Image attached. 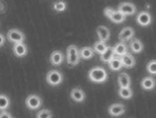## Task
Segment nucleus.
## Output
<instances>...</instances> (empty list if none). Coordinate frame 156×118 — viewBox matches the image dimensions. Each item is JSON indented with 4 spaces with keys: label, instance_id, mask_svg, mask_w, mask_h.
<instances>
[{
    "label": "nucleus",
    "instance_id": "1",
    "mask_svg": "<svg viewBox=\"0 0 156 118\" xmlns=\"http://www.w3.org/2000/svg\"><path fill=\"white\" fill-rule=\"evenodd\" d=\"M88 78L93 82H97V84H103L107 80L108 74L106 69L103 67H94L91 68L88 72Z\"/></svg>",
    "mask_w": 156,
    "mask_h": 118
},
{
    "label": "nucleus",
    "instance_id": "2",
    "mask_svg": "<svg viewBox=\"0 0 156 118\" xmlns=\"http://www.w3.org/2000/svg\"><path fill=\"white\" fill-rule=\"evenodd\" d=\"M80 55H79V49L76 45H70L67 47L66 51V60L69 66H77L80 61Z\"/></svg>",
    "mask_w": 156,
    "mask_h": 118
},
{
    "label": "nucleus",
    "instance_id": "3",
    "mask_svg": "<svg viewBox=\"0 0 156 118\" xmlns=\"http://www.w3.org/2000/svg\"><path fill=\"white\" fill-rule=\"evenodd\" d=\"M46 80L50 86H59L64 80V76L58 69H52V70L48 71V74L46 76Z\"/></svg>",
    "mask_w": 156,
    "mask_h": 118
},
{
    "label": "nucleus",
    "instance_id": "4",
    "mask_svg": "<svg viewBox=\"0 0 156 118\" xmlns=\"http://www.w3.org/2000/svg\"><path fill=\"white\" fill-rule=\"evenodd\" d=\"M7 38L10 43H19L25 41V33L18 29H10L7 33Z\"/></svg>",
    "mask_w": 156,
    "mask_h": 118
},
{
    "label": "nucleus",
    "instance_id": "5",
    "mask_svg": "<svg viewBox=\"0 0 156 118\" xmlns=\"http://www.w3.org/2000/svg\"><path fill=\"white\" fill-rule=\"evenodd\" d=\"M41 97L38 95H29L26 99V106L27 108H29L30 110H36L41 106Z\"/></svg>",
    "mask_w": 156,
    "mask_h": 118
},
{
    "label": "nucleus",
    "instance_id": "6",
    "mask_svg": "<svg viewBox=\"0 0 156 118\" xmlns=\"http://www.w3.org/2000/svg\"><path fill=\"white\" fill-rule=\"evenodd\" d=\"M136 23L142 27H147L152 23V15L148 11H140L137 13Z\"/></svg>",
    "mask_w": 156,
    "mask_h": 118
},
{
    "label": "nucleus",
    "instance_id": "7",
    "mask_svg": "<svg viewBox=\"0 0 156 118\" xmlns=\"http://www.w3.org/2000/svg\"><path fill=\"white\" fill-rule=\"evenodd\" d=\"M117 10L123 12L125 16H133L136 12V6L132 2H120Z\"/></svg>",
    "mask_w": 156,
    "mask_h": 118
},
{
    "label": "nucleus",
    "instance_id": "8",
    "mask_svg": "<svg viewBox=\"0 0 156 118\" xmlns=\"http://www.w3.org/2000/svg\"><path fill=\"white\" fill-rule=\"evenodd\" d=\"M134 35H135V30L132 27H125L118 33V39H119V41H124L125 43V41L133 39Z\"/></svg>",
    "mask_w": 156,
    "mask_h": 118
},
{
    "label": "nucleus",
    "instance_id": "9",
    "mask_svg": "<svg viewBox=\"0 0 156 118\" xmlns=\"http://www.w3.org/2000/svg\"><path fill=\"white\" fill-rule=\"evenodd\" d=\"M125 110H126V107L123 104H113L108 107V113L113 117H119L125 113Z\"/></svg>",
    "mask_w": 156,
    "mask_h": 118
},
{
    "label": "nucleus",
    "instance_id": "10",
    "mask_svg": "<svg viewBox=\"0 0 156 118\" xmlns=\"http://www.w3.org/2000/svg\"><path fill=\"white\" fill-rule=\"evenodd\" d=\"M49 60H50V64L52 66H56V67H58L62 64L64 61V55L60 50H54L49 57Z\"/></svg>",
    "mask_w": 156,
    "mask_h": 118
},
{
    "label": "nucleus",
    "instance_id": "11",
    "mask_svg": "<svg viewBox=\"0 0 156 118\" xmlns=\"http://www.w3.org/2000/svg\"><path fill=\"white\" fill-rule=\"evenodd\" d=\"M12 51L13 55L17 57H25L28 53V49H27V46L23 43H13L12 47Z\"/></svg>",
    "mask_w": 156,
    "mask_h": 118
},
{
    "label": "nucleus",
    "instance_id": "12",
    "mask_svg": "<svg viewBox=\"0 0 156 118\" xmlns=\"http://www.w3.org/2000/svg\"><path fill=\"white\" fill-rule=\"evenodd\" d=\"M70 98L75 102H83L86 99L85 92L80 88H74L70 92Z\"/></svg>",
    "mask_w": 156,
    "mask_h": 118
},
{
    "label": "nucleus",
    "instance_id": "13",
    "mask_svg": "<svg viewBox=\"0 0 156 118\" xmlns=\"http://www.w3.org/2000/svg\"><path fill=\"white\" fill-rule=\"evenodd\" d=\"M113 48H114L115 55L118 57H123L126 54H128V46L124 41H118Z\"/></svg>",
    "mask_w": 156,
    "mask_h": 118
},
{
    "label": "nucleus",
    "instance_id": "14",
    "mask_svg": "<svg viewBox=\"0 0 156 118\" xmlns=\"http://www.w3.org/2000/svg\"><path fill=\"white\" fill-rule=\"evenodd\" d=\"M96 33H97L98 39L101 41H107L111 37V31L107 27L105 26H98L97 29H96Z\"/></svg>",
    "mask_w": 156,
    "mask_h": 118
},
{
    "label": "nucleus",
    "instance_id": "15",
    "mask_svg": "<svg viewBox=\"0 0 156 118\" xmlns=\"http://www.w3.org/2000/svg\"><path fill=\"white\" fill-rule=\"evenodd\" d=\"M156 82L155 79L152 77V76H148V77H144L140 82V86L144 90H153L155 88Z\"/></svg>",
    "mask_w": 156,
    "mask_h": 118
},
{
    "label": "nucleus",
    "instance_id": "16",
    "mask_svg": "<svg viewBox=\"0 0 156 118\" xmlns=\"http://www.w3.org/2000/svg\"><path fill=\"white\" fill-rule=\"evenodd\" d=\"M129 49H130V51L134 53V54H140V53L143 51L144 45L140 39H137V38H133V39L130 40Z\"/></svg>",
    "mask_w": 156,
    "mask_h": 118
},
{
    "label": "nucleus",
    "instance_id": "17",
    "mask_svg": "<svg viewBox=\"0 0 156 118\" xmlns=\"http://www.w3.org/2000/svg\"><path fill=\"white\" fill-rule=\"evenodd\" d=\"M117 82L119 87H130L132 84V79H130L129 75L126 72H120L118 77H117Z\"/></svg>",
    "mask_w": 156,
    "mask_h": 118
},
{
    "label": "nucleus",
    "instance_id": "18",
    "mask_svg": "<svg viewBox=\"0 0 156 118\" xmlns=\"http://www.w3.org/2000/svg\"><path fill=\"white\" fill-rule=\"evenodd\" d=\"M95 50L93 47H83L81 49H79V55H80V58L84 59V60H88V59H91L95 56Z\"/></svg>",
    "mask_w": 156,
    "mask_h": 118
},
{
    "label": "nucleus",
    "instance_id": "19",
    "mask_svg": "<svg viewBox=\"0 0 156 118\" xmlns=\"http://www.w3.org/2000/svg\"><path fill=\"white\" fill-rule=\"evenodd\" d=\"M122 58V62H123V67L125 68H133L135 64H136V60L134 58V56L132 54H126L125 56L120 57Z\"/></svg>",
    "mask_w": 156,
    "mask_h": 118
},
{
    "label": "nucleus",
    "instance_id": "20",
    "mask_svg": "<svg viewBox=\"0 0 156 118\" xmlns=\"http://www.w3.org/2000/svg\"><path fill=\"white\" fill-rule=\"evenodd\" d=\"M108 67H109L111 70H113V71H118V70H120V69L123 68L122 58L118 56H115L111 61L108 62Z\"/></svg>",
    "mask_w": 156,
    "mask_h": 118
},
{
    "label": "nucleus",
    "instance_id": "21",
    "mask_svg": "<svg viewBox=\"0 0 156 118\" xmlns=\"http://www.w3.org/2000/svg\"><path fill=\"white\" fill-rule=\"evenodd\" d=\"M115 56H116V55H115V53H114V48H113V47H108L107 49H106V51L101 55V60L103 62L108 64Z\"/></svg>",
    "mask_w": 156,
    "mask_h": 118
},
{
    "label": "nucleus",
    "instance_id": "22",
    "mask_svg": "<svg viewBox=\"0 0 156 118\" xmlns=\"http://www.w3.org/2000/svg\"><path fill=\"white\" fill-rule=\"evenodd\" d=\"M134 92L130 87H119L118 88V96L123 99H130L133 97Z\"/></svg>",
    "mask_w": 156,
    "mask_h": 118
},
{
    "label": "nucleus",
    "instance_id": "23",
    "mask_svg": "<svg viewBox=\"0 0 156 118\" xmlns=\"http://www.w3.org/2000/svg\"><path fill=\"white\" fill-rule=\"evenodd\" d=\"M125 19H126V16L123 12H120L119 10H115V12L111 17V20L115 23H122L125 21Z\"/></svg>",
    "mask_w": 156,
    "mask_h": 118
},
{
    "label": "nucleus",
    "instance_id": "24",
    "mask_svg": "<svg viewBox=\"0 0 156 118\" xmlns=\"http://www.w3.org/2000/svg\"><path fill=\"white\" fill-rule=\"evenodd\" d=\"M93 48H94L95 53L98 54V55L101 56V54L106 51V49L108 48V46L106 45V43H105V41H101V40H99V41H97V43H95V45H94V47H93Z\"/></svg>",
    "mask_w": 156,
    "mask_h": 118
},
{
    "label": "nucleus",
    "instance_id": "25",
    "mask_svg": "<svg viewBox=\"0 0 156 118\" xmlns=\"http://www.w3.org/2000/svg\"><path fill=\"white\" fill-rule=\"evenodd\" d=\"M9 106H10L9 98H8L5 94H2V95L0 96V109H1V112H2V110H6Z\"/></svg>",
    "mask_w": 156,
    "mask_h": 118
},
{
    "label": "nucleus",
    "instance_id": "26",
    "mask_svg": "<svg viewBox=\"0 0 156 118\" xmlns=\"http://www.w3.org/2000/svg\"><path fill=\"white\" fill-rule=\"evenodd\" d=\"M66 8H67V3L65 1H62V0H59V1H56L54 3V10L57 11V12H62V11H65Z\"/></svg>",
    "mask_w": 156,
    "mask_h": 118
},
{
    "label": "nucleus",
    "instance_id": "27",
    "mask_svg": "<svg viewBox=\"0 0 156 118\" xmlns=\"http://www.w3.org/2000/svg\"><path fill=\"white\" fill-rule=\"evenodd\" d=\"M146 70L151 76H155L156 75V60H155V59H153V60H151V61L147 62Z\"/></svg>",
    "mask_w": 156,
    "mask_h": 118
},
{
    "label": "nucleus",
    "instance_id": "28",
    "mask_svg": "<svg viewBox=\"0 0 156 118\" xmlns=\"http://www.w3.org/2000/svg\"><path fill=\"white\" fill-rule=\"evenodd\" d=\"M36 118H52V113L49 109H41L37 113Z\"/></svg>",
    "mask_w": 156,
    "mask_h": 118
},
{
    "label": "nucleus",
    "instance_id": "29",
    "mask_svg": "<svg viewBox=\"0 0 156 118\" xmlns=\"http://www.w3.org/2000/svg\"><path fill=\"white\" fill-rule=\"evenodd\" d=\"M115 12V9H113V8H105L104 9V15L106 18H108V19H111V17L113 16V13Z\"/></svg>",
    "mask_w": 156,
    "mask_h": 118
},
{
    "label": "nucleus",
    "instance_id": "30",
    "mask_svg": "<svg viewBox=\"0 0 156 118\" xmlns=\"http://www.w3.org/2000/svg\"><path fill=\"white\" fill-rule=\"evenodd\" d=\"M0 118H12V116H11L10 113L7 112V110H2L1 114H0Z\"/></svg>",
    "mask_w": 156,
    "mask_h": 118
},
{
    "label": "nucleus",
    "instance_id": "31",
    "mask_svg": "<svg viewBox=\"0 0 156 118\" xmlns=\"http://www.w3.org/2000/svg\"><path fill=\"white\" fill-rule=\"evenodd\" d=\"M0 40H1V41H0V45L3 46V45H5V41H6V38H5V35H3V33L0 35Z\"/></svg>",
    "mask_w": 156,
    "mask_h": 118
}]
</instances>
